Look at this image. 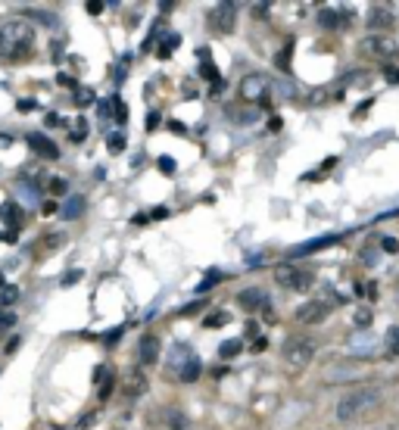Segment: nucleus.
<instances>
[{
    "instance_id": "1",
    "label": "nucleus",
    "mask_w": 399,
    "mask_h": 430,
    "mask_svg": "<svg viewBox=\"0 0 399 430\" xmlns=\"http://www.w3.org/2000/svg\"><path fill=\"white\" fill-rule=\"evenodd\" d=\"M34 47V28L28 22H7L0 28V60H22Z\"/></svg>"
},
{
    "instance_id": "2",
    "label": "nucleus",
    "mask_w": 399,
    "mask_h": 430,
    "mask_svg": "<svg viewBox=\"0 0 399 430\" xmlns=\"http://www.w3.org/2000/svg\"><path fill=\"white\" fill-rule=\"evenodd\" d=\"M380 403V390L378 387H356V390L343 393L337 399V418L340 421H352L356 415H365L368 409Z\"/></svg>"
},
{
    "instance_id": "3",
    "label": "nucleus",
    "mask_w": 399,
    "mask_h": 430,
    "mask_svg": "<svg viewBox=\"0 0 399 430\" xmlns=\"http://www.w3.org/2000/svg\"><path fill=\"white\" fill-rule=\"evenodd\" d=\"M315 359V340L309 337H290L284 343V362L293 368H306V365Z\"/></svg>"
},
{
    "instance_id": "4",
    "label": "nucleus",
    "mask_w": 399,
    "mask_h": 430,
    "mask_svg": "<svg viewBox=\"0 0 399 430\" xmlns=\"http://www.w3.org/2000/svg\"><path fill=\"white\" fill-rule=\"evenodd\" d=\"M275 281L281 284L284 290H309L315 278H312L309 269H299V265L284 262V265H277V269H275Z\"/></svg>"
},
{
    "instance_id": "5",
    "label": "nucleus",
    "mask_w": 399,
    "mask_h": 430,
    "mask_svg": "<svg viewBox=\"0 0 399 430\" xmlns=\"http://www.w3.org/2000/svg\"><path fill=\"white\" fill-rule=\"evenodd\" d=\"M269 91H271V81H269V75H262V72H253L240 81V97L250 103H265L269 100Z\"/></svg>"
},
{
    "instance_id": "6",
    "label": "nucleus",
    "mask_w": 399,
    "mask_h": 430,
    "mask_svg": "<svg viewBox=\"0 0 399 430\" xmlns=\"http://www.w3.org/2000/svg\"><path fill=\"white\" fill-rule=\"evenodd\" d=\"M209 25H212V32H218V34H231L237 25V7L234 3H218L209 13Z\"/></svg>"
},
{
    "instance_id": "7",
    "label": "nucleus",
    "mask_w": 399,
    "mask_h": 430,
    "mask_svg": "<svg viewBox=\"0 0 399 430\" xmlns=\"http://www.w3.org/2000/svg\"><path fill=\"white\" fill-rule=\"evenodd\" d=\"M328 312H331V306H328L325 299H312V303H303L297 309V321H303V324H321L328 318Z\"/></svg>"
},
{
    "instance_id": "8",
    "label": "nucleus",
    "mask_w": 399,
    "mask_h": 430,
    "mask_svg": "<svg viewBox=\"0 0 399 430\" xmlns=\"http://www.w3.org/2000/svg\"><path fill=\"white\" fill-rule=\"evenodd\" d=\"M94 387H97V396L100 399H109L113 396V390H115V371H113V365H97L94 368Z\"/></svg>"
},
{
    "instance_id": "9",
    "label": "nucleus",
    "mask_w": 399,
    "mask_h": 430,
    "mask_svg": "<svg viewBox=\"0 0 399 430\" xmlns=\"http://www.w3.org/2000/svg\"><path fill=\"white\" fill-rule=\"evenodd\" d=\"M147 387H150V377L144 374V368H131L128 374H125V399H137V396H144L147 393Z\"/></svg>"
},
{
    "instance_id": "10",
    "label": "nucleus",
    "mask_w": 399,
    "mask_h": 430,
    "mask_svg": "<svg viewBox=\"0 0 399 430\" xmlns=\"http://www.w3.org/2000/svg\"><path fill=\"white\" fill-rule=\"evenodd\" d=\"M237 303L244 306L247 312H256V309H265V312H269V293H265L262 287H247V290H240Z\"/></svg>"
},
{
    "instance_id": "11",
    "label": "nucleus",
    "mask_w": 399,
    "mask_h": 430,
    "mask_svg": "<svg viewBox=\"0 0 399 430\" xmlns=\"http://www.w3.org/2000/svg\"><path fill=\"white\" fill-rule=\"evenodd\" d=\"M25 144H28V147H32L38 156H44V159H56V156H60V147H56L50 137H44L41 131H32V135L25 137Z\"/></svg>"
},
{
    "instance_id": "12",
    "label": "nucleus",
    "mask_w": 399,
    "mask_h": 430,
    "mask_svg": "<svg viewBox=\"0 0 399 430\" xmlns=\"http://www.w3.org/2000/svg\"><path fill=\"white\" fill-rule=\"evenodd\" d=\"M396 41L384 38V34H372V38H365V54L372 56H393L396 54Z\"/></svg>"
},
{
    "instance_id": "13",
    "label": "nucleus",
    "mask_w": 399,
    "mask_h": 430,
    "mask_svg": "<svg viewBox=\"0 0 399 430\" xmlns=\"http://www.w3.org/2000/svg\"><path fill=\"white\" fill-rule=\"evenodd\" d=\"M159 337H153V334H144L141 337V346H137V359H141V365H153L156 359H159Z\"/></svg>"
},
{
    "instance_id": "14",
    "label": "nucleus",
    "mask_w": 399,
    "mask_h": 430,
    "mask_svg": "<svg viewBox=\"0 0 399 430\" xmlns=\"http://www.w3.org/2000/svg\"><path fill=\"white\" fill-rule=\"evenodd\" d=\"M337 240H340L337 234H325V237H315V240H309V243H297V247H290L287 253L290 256H309V253H318V249L331 247V243H337Z\"/></svg>"
},
{
    "instance_id": "15",
    "label": "nucleus",
    "mask_w": 399,
    "mask_h": 430,
    "mask_svg": "<svg viewBox=\"0 0 399 430\" xmlns=\"http://www.w3.org/2000/svg\"><path fill=\"white\" fill-rule=\"evenodd\" d=\"M0 222L7 225L10 231H19V225H22V206L19 203H13V200L3 203V206H0Z\"/></svg>"
},
{
    "instance_id": "16",
    "label": "nucleus",
    "mask_w": 399,
    "mask_h": 430,
    "mask_svg": "<svg viewBox=\"0 0 399 430\" xmlns=\"http://www.w3.org/2000/svg\"><path fill=\"white\" fill-rule=\"evenodd\" d=\"M190 359H194V352H190L187 343H175V346H172V352H169V368L175 371V374H181V368L190 362Z\"/></svg>"
},
{
    "instance_id": "17",
    "label": "nucleus",
    "mask_w": 399,
    "mask_h": 430,
    "mask_svg": "<svg viewBox=\"0 0 399 430\" xmlns=\"http://www.w3.org/2000/svg\"><path fill=\"white\" fill-rule=\"evenodd\" d=\"M318 22H321V25L325 28H343L346 22H350V13H346V10H321V13H318Z\"/></svg>"
},
{
    "instance_id": "18",
    "label": "nucleus",
    "mask_w": 399,
    "mask_h": 430,
    "mask_svg": "<svg viewBox=\"0 0 399 430\" xmlns=\"http://www.w3.org/2000/svg\"><path fill=\"white\" fill-rule=\"evenodd\" d=\"M163 44H159V47H156V56H159V60H169L172 56V50H178V44H181V34L178 32H163Z\"/></svg>"
},
{
    "instance_id": "19",
    "label": "nucleus",
    "mask_w": 399,
    "mask_h": 430,
    "mask_svg": "<svg viewBox=\"0 0 399 430\" xmlns=\"http://www.w3.org/2000/svg\"><path fill=\"white\" fill-rule=\"evenodd\" d=\"M196 56H200V60H203V66H200V75H203L206 81H212V84H218V72H216V66H212V56H209V47H200L196 50Z\"/></svg>"
},
{
    "instance_id": "20",
    "label": "nucleus",
    "mask_w": 399,
    "mask_h": 430,
    "mask_svg": "<svg viewBox=\"0 0 399 430\" xmlns=\"http://www.w3.org/2000/svg\"><path fill=\"white\" fill-rule=\"evenodd\" d=\"M390 25H393V13H390V10L374 7L372 16H368V28H374V32H378V28H390Z\"/></svg>"
},
{
    "instance_id": "21",
    "label": "nucleus",
    "mask_w": 399,
    "mask_h": 430,
    "mask_svg": "<svg viewBox=\"0 0 399 430\" xmlns=\"http://www.w3.org/2000/svg\"><path fill=\"white\" fill-rule=\"evenodd\" d=\"M200 374H203V362H200V359H190V362L187 365H184V368H181V374H178V377H181V381L184 383H194L196 381V377H200Z\"/></svg>"
},
{
    "instance_id": "22",
    "label": "nucleus",
    "mask_w": 399,
    "mask_h": 430,
    "mask_svg": "<svg viewBox=\"0 0 399 430\" xmlns=\"http://www.w3.org/2000/svg\"><path fill=\"white\" fill-rule=\"evenodd\" d=\"M84 212V196H69L62 206V218H78Z\"/></svg>"
},
{
    "instance_id": "23",
    "label": "nucleus",
    "mask_w": 399,
    "mask_h": 430,
    "mask_svg": "<svg viewBox=\"0 0 399 430\" xmlns=\"http://www.w3.org/2000/svg\"><path fill=\"white\" fill-rule=\"evenodd\" d=\"M218 281H225V271H209V275H206L203 281L196 284V293H206V290H212Z\"/></svg>"
},
{
    "instance_id": "24",
    "label": "nucleus",
    "mask_w": 399,
    "mask_h": 430,
    "mask_svg": "<svg viewBox=\"0 0 399 430\" xmlns=\"http://www.w3.org/2000/svg\"><path fill=\"white\" fill-rule=\"evenodd\" d=\"M22 16H34L38 22H44V25H50V28H56V25H60V19H56L54 13H44V10H25Z\"/></svg>"
},
{
    "instance_id": "25",
    "label": "nucleus",
    "mask_w": 399,
    "mask_h": 430,
    "mask_svg": "<svg viewBox=\"0 0 399 430\" xmlns=\"http://www.w3.org/2000/svg\"><path fill=\"white\" fill-rule=\"evenodd\" d=\"M72 100H75V106H91V103H94V91L91 88H75Z\"/></svg>"
},
{
    "instance_id": "26",
    "label": "nucleus",
    "mask_w": 399,
    "mask_h": 430,
    "mask_svg": "<svg viewBox=\"0 0 399 430\" xmlns=\"http://www.w3.org/2000/svg\"><path fill=\"white\" fill-rule=\"evenodd\" d=\"M203 309H206V299L200 296V299H194V303L181 306V309H178V315H181V318H190V315H196V312H203Z\"/></svg>"
},
{
    "instance_id": "27",
    "label": "nucleus",
    "mask_w": 399,
    "mask_h": 430,
    "mask_svg": "<svg viewBox=\"0 0 399 430\" xmlns=\"http://www.w3.org/2000/svg\"><path fill=\"white\" fill-rule=\"evenodd\" d=\"M237 352H240V340H225L222 346H218V356L222 359H234Z\"/></svg>"
},
{
    "instance_id": "28",
    "label": "nucleus",
    "mask_w": 399,
    "mask_h": 430,
    "mask_svg": "<svg viewBox=\"0 0 399 430\" xmlns=\"http://www.w3.org/2000/svg\"><path fill=\"white\" fill-rule=\"evenodd\" d=\"M16 299H19V287H13V284H7V287L0 290V306H13Z\"/></svg>"
},
{
    "instance_id": "29",
    "label": "nucleus",
    "mask_w": 399,
    "mask_h": 430,
    "mask_svg": "<svg viewBox=\"0 0 399 430\" xmlns=\"http://www.w3.org/2000/svg\"><path fill=\"white\" fill-rule=\"evenodd\" d=\"M231 321V315H228V312H222V309H216V312H212V315L209 318H206V328H222V324H228Z\"/></svg>"
},
{
    "instance_id": "30",
    "label": "nucleus",
    "mask_w": 399,
    "mask_h": 430,
    "mask_svg": "<svg viewBox=\"0 0 399 430\" xmlns=\"http://www.w3.org/2000/svg\"><path fill=\"white\" fill-rule=\"evenodd\" d=\"M115 100H97V115L100 119H115Z\"/></svg>"
},
{
    "instance_id": "31",
    "label": "nucleus",
    "mask_w": 399,
    "mask_h": 430,
    "mask_svg": "<svg viewBox=\"0 0 399 430\" xmlns=\"http://www.w3.org/2000/svg\"><path fill=\"white\" fill-rule=\"evenodd\" d=\"M384 340H387V350H390L393 356H396V352H399V328H396V324H393V328L387 330Z\"/></svg>"
},
{
    "instance_id": "32",
    "label": "nucleus",
    "mask_w": 399,
    "mask_h": 430,
    "mask_svg": "<svg viewBox=\"0 0 399 430\" xmlns=\"http://www.w3.org/2000/svg\"><path fill=\"white\" fill-rule=\"evenodd\" d=\"M106 147H109V153H122V150H125V135H119V131H115V135H109Z\"/></svg>"
},
{
    "instance_id": "33",
    "label": "nucleus",
    "mask_w": 399,
    "mask_h": 430,
    "mask_svg": "<svg viewBox=\"0 0 399 430\" xmlns=\"http://www.w3.org/2000/svg\"><path fill=\"white\" fill-rule=\"evenodd\" d=\"M47 190L54 196H62L69 190V184H66V178H50V184H47Z\"/></svg>"
},
{
    "instance_id": "34",
    "label": "nucleus",
    "mask_w": 399,
    "mask_h": 430,
    "mask_svg": "<svg viewBox=\"0 0 399 430\" xmlns=\"http://www.w3.org/2000/svg\"><path fill=\"white\" fill-rule=\"evenodd\" d=\"M113 100H115V122H128V106H125L122 100H119V94H113Z\"/></svg>"
},
{
    "instance_id": "35",
    "label": "nucleus",
    "mask_w": 399,
    "mask_h": 430,
    "mask_svg": "<svg viewBox=\"0 0 399 430\" xmlns=\"http://www.w3.org/2000/svg\"><path fill=\"white\" fill-rule=\"evenodd\" d=\"M169 427L172 430H184L187 427V418H184L181 411H169Z\"/></svg>"
},
{
    "instance_id": "36",
    "label": "nucleus",
    "mask_w": 399,
    "mask_h": 430,
    "mask_svg": "<svg viewBox=\"0 0 399 430\" xmlns=\"http://www.w3.org/2000/svg\"><path fill=\"white\" fill-rule=\"evenodd\" d=\"M372 309H358L356 312V318H352V321H356V328H368V324H372Z\"/></svg>"
},
{
    "instance_id": "37",
    "label": "nucleus",
    "mask_w": 399,
    "mask_h": 430,
    "mask_svg": "<svg viewBox=\"0 0 399 430\" xmlns=\"http://www.w3.org/2000/svg\"><path fill=\"white\" fill-rule=\"evenodd\" d=\"M175 159H172V156H159V172H163V175H175Z\"/></svg>"
},
{
    "instance_id": "38",
    "label": "nucleus",
    "mask_w": 399,
    "mask_h": 430,
    "mask_svg": "<svg viewBox=\"0 0 399 430\" xmlns=\"http://www.w3.org/2000/svg\"><path fill=\"white\" fill-rule=\"evenodd\" d=\"M62 240H66L62 234H47V237H44V247H47L50 253H56V249L62 247Z\"/></svg>"
},
{
    "instance_id": "39",
    "label": "nucleus",
    "mask_w": 399,
    "mask_h": 430,
    "mask_svg": "<svg viewBox=\"0 0 399 430\" xmlns=\"http://www.w3.org/2000/svg\"><path fill=\"white\" fill-rule=\"evenodd\" d=\"M159 113H156V109H150L147 113V119H144V128H147V131H156V128H159Z\"/></svg>"
},
{
    "instance_id": "40",
    "label": "nucleus",
    "mask_w": 399,
    "mask_h": 430,
    "mask_svg": "<svg viewBox=\"0 0 399 430\" xmlns=\"http://www.w3.org/2000/svg\"><path fill=\"white\" fill-rule=\"evenodd\" d=\"M84 135H88V122H84V119H78V128L72 131V144L84 141Z\"/></svg>"
},
{
    "instance_id": "41",
    "label": "nucleus",
    "mask_w": 399,
    "mask_h": 430,
    "mask_svg": "<svg viewBox=\"0 0 399 430\" xmlns=\"http://www.w3.org/2000/svg\"><path fill=\"white\" fill-rule=\"evenodd\" d=\"M122 334H125V324H119V328H113V330H106V334H103V343H115Z\"/></svg>"
},
{
    "instance_id": "42",
    "label": "nucleus",
    "mask_w": 399,
    "mask_h": 430,
    "mask_svg": "<svg viewBox=\"0 0 399 430\" xmlns=\"http://www.w3.org/2000/svg\"><path fill=\"white\" fill-rule=\"evenodd\" d=\"M290 50H293V44H287V47L284 50H281V54H277V66H281V69H287V63H290Z\"/></svg>"
},
{
    "instance_id": "43",
    "label": "nucleus",
    "mask_w": 399,
    "mask_h": 430,
    "mask_svg": "<svg viewBox=\"0 0 399 430\" xmlns=\"http://www.w3.org/2000/svg\"><path fill=\"white\" fill-rule=\"evenodd\" d=\"M22 194H25V203H38V188H34L32 181H25V190H22Z\"/></svg>"
},
{
    "instance_id": "44",
    "label": "nucleus",
    "mask_w": 399,
    "mask_h": 430,
    "mask_svg": "<svg viewBox=\"0 0 399 430\" xmlns=\"http://www.w3.org/2000/svg\"><path fill=\"white\" fill-rule=\"evenodd\" d=\"M75 281H82V271L75 269V271H66L62 275V287H69V284H75Z\"/></svg>"
},
{
    "instance_id": "45",
    "label": "nucleus",
    "mask_w": 399,
    "mask_h": 430,
    "mask_svg": "<svg viewBox=\"0 0 399 430\" xmlns=\"http://www.w3.org/2000/svg\"><path fill=\"white\" fill-rule=\"evenodd\" d=\"M150 218H153V222H163V218H169V209H166V206H156L153 212H150Z\"/></svg>"
},
{
    "instance_id": "46",
    "label": "nucleus",
    "mask_w": 399,
    "mask_h": 430,
    "mask_svg": "<svg viewBox=\"0 0 399 430\" xmlns=\"http://www.w3.org/2000/svg\"><path fill=\"white\" fill-rule=\"evenodd\" d=\"M44 125H47V128H60V125H62V119H60L56 113H47V115H44Z\"/></svg>"
},
{
    "instance_id": "47",
    "label": "nucleus",
    "mask_w": 399,
    "mask_h": 430,
    "mask_svg": "<svg viewBox=\"0 0 399 430\" xmlns=\"http://www.w3.org/2000/svg\"><path fill=\"white\" fill-rule=\"evenodd\" d=\"M41 209H44V215H54V212H62V209H60V206H56V203H54V200H44V206H41Z\"/></svg>"
},
{
    "instance_id": "48",
    "label": "nucleus",
    "mask_w": 399,
    "mask_h": 430,
    "mask_svg": "<svg viewBox=\"0 0 399 430\" xmlns=\"http://www.w3.org/2000/svg\"><path fill=\"white\" fill-rule=\"evenodd\" d=\"M94 418H97V411H88V415L82 418V424H78V430H88L91 424H94Z\"/></svg>"
},
{
    "instance_id": "49",
    "label": "nucleus",
    "mask_w": 399,
    "mask_h": 430,
    "mask_svg": "<svg viewBox=\"0 0 399 430\" xmlns=\"http://www.w3.org/2000/svg\"><path fill=\"white\" fill-rule=\"evenodd\" d=\"M88 13H91V16L103 13V3H100V0H88Z\"/></svg>"
},
{
    "instance_id": "50",
    "label": "nucleus",
    "mask_w": 399,
    "mask_h": 430,
    "mask_svg": "<svg viewBox=\"0 0 399 430\" xmlns=\"http://www.w3.org/2000/svg\"><path fill=\"white\" fill-rule=\"evenodd\" d=\"M34 106H38L34 100H19V103H16V109H19V113H28V109H34Z\"/></svg>"
},
{
    "instance_id": "51",
    "label": "nucleus",
    "mask_w": 399,
    "mask_h": 430,
    "mask_svg": "<svg viewBox=\"0 0 399 430\" xmlns=\"http://www.w3.org/2000/svg\"><path fill=\"white\" fill-rule=\"evenodd\" d=\"M384 249H387V253H396V249H399V243L393 240V237H384Z\"/></svg>"
},
{
    "instance_id": "52",
    "label": "nucleus",
    "mask_w": 399,
    "mask_h": 430,
    "mask_svg": "<svg viewBox=\"0 0 399 430\" xmlns=\"http://www.w3.org/2000/svg\"><path fill=\"white\" fill-rule=\"evenodd\" d=\"M169 128H172V131H178V135H184V131H187V125H184V122H175V119L169 122Z\"/></svg>"
},
{
    "instance_id": "53",
    "label": "nucleus",
    "mask_w": 399,
    "mask_h": 430,
    "mask_svg": "<svg viewBox=\"0 0 399 430\" xmlns=\"http://www.w3.org/2000/svg\"><path fill=\"white\" fill-rule=\"evenodd\" d=\"M10 324H16V315H0V328H10Z\"/></svg>"
},
{
    "instance_id": "54",
    "label": "nucleus",
    "mask_w": 399,
    "mask_h": 430,
    "mask_svg": "<svg viewBox=\"0 0 399 430\" xmlns=\"http://www.w3.org/2000/svg\"><path fill=\"white\" fill-rule=\"evenodd\" d=\"M56 81H60V84H66V88H75V81L69 78V75H60V78H56Z\"/></svg>"
},
{
    "instance_id": "55",
    "label": "nucleus",
    "mask_w": 399,
    "mask_h": 430,
    "mask_svg": "<svg viewBox=\"0 0 399 430\" xmlns=\"http://www.w3.org/2000/svg\"><path fill=\"white\" fill-rule=\"evenodd\" d=\"M253 10H256L259 16H265V13H269V3H256V7H253Z\"/></svg>"
},
{
    "instance_id": "56",
    "label": "nucleus",
    "mask_w": 399,
    "mask_h": 430,
    "mask_svg": "<svg viewBox=\"0 0 399 430\" xmlns=\"http://www.w3.org/2000/svg\"><path fill=\"white\" fill-rule=\"evenodd\" d=\"M10 144H13V137H10V135H0V147H10Z\"/></svg>"
},
{
    "instance_id": "57",
    "label": "nucleus",
    "mask_w": 399,
    "mask_h": 430,
    "mask_svg": "<svg viewBox=\"0 0 399 430\" xmlns=\"http://www.w3.org/2000/svg\"><path fill=\"white\" fill-rule=\"evenodd\" d=\"M3 287H7V284H3V275H0V290H3Z\"/></svg>"
}]
</instances>
